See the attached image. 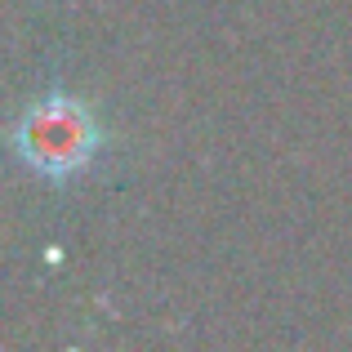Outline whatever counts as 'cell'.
<instances>
[{"label": "cell", "mask_w": 352, "mask_h": 352, "mask_svg": "<svg viewBox=\"0 0 352 352\" xmlns=\"http://www.w3.org/2000/svg\"><path fill=\"white\" fill-rule=\"evenodd\" d=\"M98 125L76 98L45 94L18 116L14 125V152L41 179H76L98 156Z\"/></svg>", "instance_id": "6da1fadb"}]
</instances>
